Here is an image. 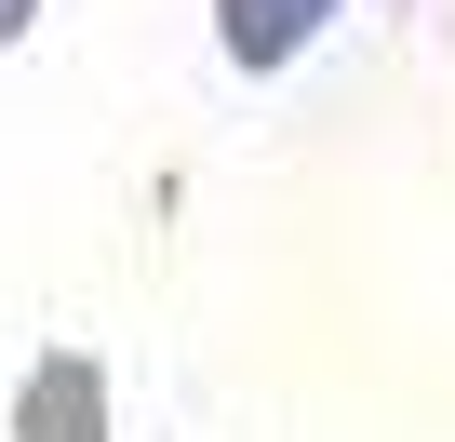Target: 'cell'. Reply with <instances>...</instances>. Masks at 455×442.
Wrapping results in <instances>:
<instances>
[{"instance_id":"cell-1","label":"cell","mask_w":455,"mask_h":442,"mask_svg":"<svg viewBox=\"0 0 455 442\" xmlns=\"http://www.w3.org/2000/svg\"><path fill=\"white\" fill-rule=\"evenodd\" d=\"M14 442H108V375L81 349H41L14 389Z\"/></svg>"},{"instance_id":"cell-2","label":"cell","mask_w":455,"mask_h":442,"mask_svg":"<svg viewBox=\"0 0 455 442\" xmlns=\"http://www.w3.org/2000/svg\"><path fill=\"white\" fill-rule=\"evenodd\" d=\"M322 14H348V0H214V41H228V68H295L322 41Z\"/></svg>"},{"instance_id":"cell-3","label":"cell","mask_w":455,"mask_h":442,"mask_svg":"<svg viewBox=\"0 0 455 442\" xmlns=\"http://www.w3.org/2000/svg\"><path fill=\"white\" fill-rule=\"evenodd\" d=\"M28 28H41V0H0V41H28Z\"/></svg>"}]
</instances>
